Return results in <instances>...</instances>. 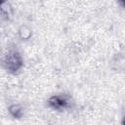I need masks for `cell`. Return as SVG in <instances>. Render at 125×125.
I'll use <instances>...</instances> for the list:
<instances>
[{
  "label": "cell",
  "mask_w": 125,
  "mask_h": 125,
  "mask_svg": "<svg viewBox=\"0 0 125 125\" xmlns=\"http://www.w3.org/2000/svg\"><path fill=\"white\" fill-rule=\"evenodd\" d=\"M124 125H125V123H124Z\"/></svg>",
  "instance_id": "1"
}]
</instances>
